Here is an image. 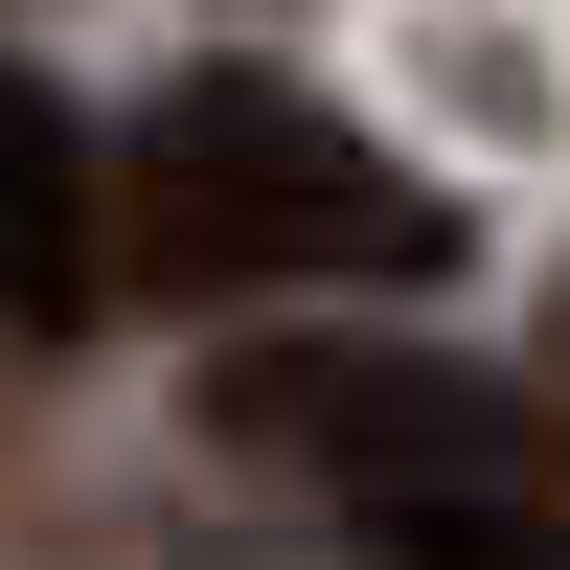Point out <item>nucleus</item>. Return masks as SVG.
<instances>
[{
	"instance_id": "nucleus-2",
	"label": "nucleus",
	"mask_w": 570,
	"mask_h": 570,
	"mask_svg": "<svg viewBox=\"0 0 570 570\" xmlns=\"http://www.w3.org/2000/svg\"><path fill=\"white\" fill-rule=\"evenodd\" d=\"M206 411H228V434H252V456H320V480H456V456H502V434H525V389H502V365H434V343H228L206 365Z\"/></svg>"
},
{
	"instance_id": "nucleus-1",
	"label": "nucleus",
	"mask_w": 570,
	"mask_h": 570,
	"mask_svg": "<svg viewBox=\"0 0 570 570\" xmlns=\"http://www.w3.org/2000/svg\"><path fill=\"white\" fill-rule=\"evenodd\" d=\"M137 274H183V297H274V274L434 297V274H456V206L389 160V137H343L320 91L228 69V91H160V115H137Z\"/></svg>"
},
{
	"instance_id": "nucleus-3",
	"label": "nucleus",
	"mask_w": 570,
	"mask_h": 570,
	"mask_svg": "<svg viewBox=\"0 0 570 570\" xmlns=\"http://www.w3.org/2000/svg\"><path fill=\"white\" fill-rule=\"evenodd\" d=\"M91 137L46 115V69H0V320H46V343H69L91 320Z\"/></svg>"
}]
</instances>
